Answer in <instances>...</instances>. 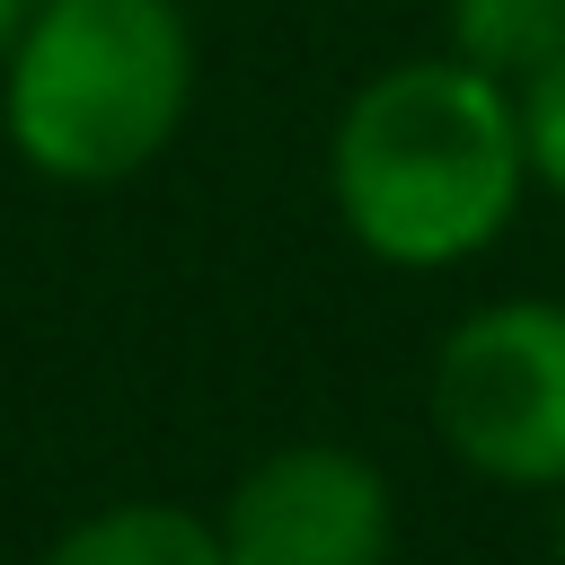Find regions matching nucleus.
Listing matches in <instances>:
<instances>
[{"label":"nucleus","instance_id":"nucleus-1","mask_svg":"<svg viewBox=\"0 0 565 565\" xmlns=\"http://www.w3.org/2000/svg\"><path fill=\"white\" fill-rule=\"evenodd\" d=\"M530 194V141L503 79L459 53L371 71L327 132V203L344 238L388 274L477 265Z\"/></svg>","mask_w":565,"mask_h":565},{"label":"nucleus","instance_id":"nucleus-2","mask_svg":"<svg viewBox=\"0 0 565 565\" xmlns=\"http://www.w3.org/2000/svg\"><path fill=\"white\" fill-rule=\"evenodd\" d=\"M194 106V26L177 0H35L0 62V132L53 185L141 177Z\"/></svg>","mask_w":565,"mask_h":565},{"label":"nucleus","instance_id":"nucleus-3","mask_svg":"<svg viewBox=\"0 0 565 565\" xmlns=\"http://www.w3.org/2000/svg\"><path fill=\"white\" fill-rule=\"evenodd\" d=\"M424 424L468 477L565 494V300L503 291L450 318L424 362Z\"/></svg>","mask_w":565,"mask_h":565},{"label":"nucleus","instance_id":"nucleus-4","mask_svg":"<svg viewBox=\"0 0 565 565\" xmlns=\"http://www.w3.org/2000/svg\"><path fill=\"white\" fill-rule=\"evenodd\" d=\"M212 530L230 565H388L397 494L353 441H282L230 486Z\"/></svg>","mask_w":565,"mask_h":565},{"label":"nucleus","instance_id":"nucleus-5","mask_svg":"<svg viewBox=\"0 0 565 565\" xmlns=\"http://www.w3.org/2000/svg\"><path fill=\"white\" fill-rule=\"evenodd\" d=\"M35 565H230V556H221V530L185 503H106L71 521Z\"/></svg>","mask_w":565,"mask_h":565},{"label":"nucleus","instance_id":"nucleus-6","mask_svg":"<svg viewBox=\"0 0 565 565\" xmlns=\"http://www.w3.org/2000/svg\"><path fill=\"white\" fill-rule=\"evenodd\" d=\"M441 26H450L441 53H459L468 71H486L503 88H521L565 44V0H441Z\"/></svg>","mask_w":565,"mask_h":565},{"label":"nucleus","instance_id":"nucleus-7","mask_svg":"<svg viewBox=\"0 0 565 565\" xmlns=\"http://www.w3.org/2000/svg\"><path fill=\"white\" fill-rule=\"evenodd\" d=\"M512 106H521V141H530V185L565 203V44L512 88Z\"/></svg>","mask_w":565,"mask_h":565},{"label":"nucleus","instance_id":"nucleus-8","mask_svg":"<svg viewBox=\"0 0 565 565\" xmlns=\"http://www.w3.org/2000/svg\"><path fill=\"white\" fill-rule=\"evenodd\" d=\"M26 18H35V0H0V62H9V44H18Z\"/></svg>","mask_w":565,"mask_h":565}]
</instances>
